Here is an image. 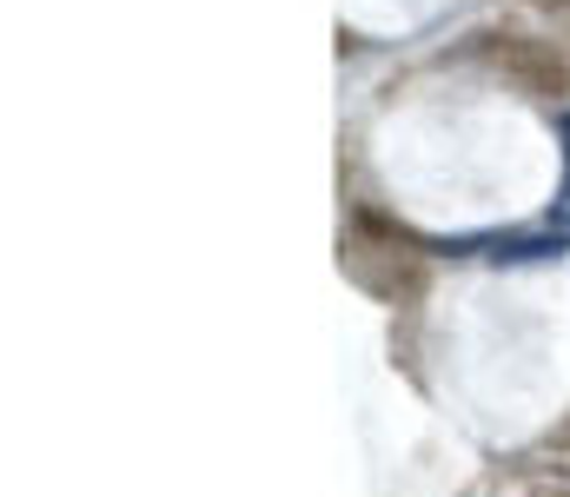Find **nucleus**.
Masks as SVG:
<instances>
[{"label": "nucleus", "mask_w": 570, "mask_h": 497, "mask_svg": "<svg viewBox=\"0 0 570 497\" xmlns=\"http://www.w3.org/2000/svg\"><path fill=\"white\" fill-rule=\"evenodd\" d=\"M491 67L511 73L524 93L538 100H564L570 93V60L558 53V40H531V33H498L491 40Z\"/></svg>", "instance_id": "obj_1"}, {"label": "nucleus", "mask_w": 570, "mask_h": 497, "mask_svg": "<svg viewBox=\"0 0 570 497\" xmlns=\"http://www.w3.org/2000/svg\"><path fill=\"white\" fill-rule=\"evenodd\" d=\"M399 239H405V232L392 226V232H385V246H372V232L352 219V239H345V272H352L365 292H379V299H412V292H419V266L399 252Z\"/></svg>", "instance_id": "obj_2"}, {"label": "nucleus", "mask_w": 570, "mask_h": 497, "mask_svg": "<svg viewBox=\"0 0 570 497\" xmlns=\"http://www.w3.org/2000/svg\"><path fill=\"white\" fill-rule=\"evenodd\" d=\"M444 252H484L498 266H538V259H564L570 239L558 232H478V239H444Z\"/></svg>", "instance_id": "obj_3"}, {"label": "nucleus", "mask_w": 570, "mask_h": 497, "mask_svg": "<svg viewBox=\"0 0 570 497\" xmlns=\"http://www.w3.org/2000/svg\"><path fill=\"white\" fill-rule=\"evenodd\" d=\"M551 226L570 232V166H564V186H558V199H551Z\"/></svg>", "instance_id": "obj_4"}, {"label": "nucleus", "mask_w": 570, "mask_h": 497, "mask_svg": "<svg viewBox=\"0 0 570 497\" xmlns=\"http://www.w3.org/2000/svg\"><path fill=\"white\" fill-rule=\"evenodd\" d=\"M538 13H558V20H570V0H531Z\"/></svg>", "instance_id": "obj_5"}]
</instances>
